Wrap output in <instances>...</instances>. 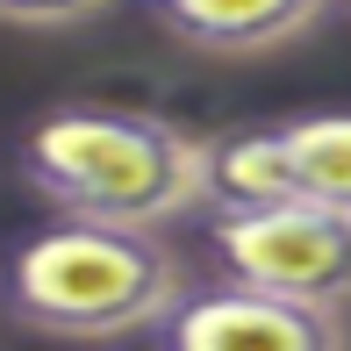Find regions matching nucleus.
Instances as JSON below:
<instances>
[{"instance_id":"obj_1","label":"nucleus","mask_w":351,"mask_h":351,"mask_svg":"<svg viewBox=\"0 0 351 351\" xmlns=\"http://www.w3.org/2000/svg\"><path fill=\"white\" fill-rule=\"evenodd\" d=\"M14 172L51 215L165 230L208 201V143L158 108L58 101L14 143Z\"/></svg>"},{"instance_id":"obj_7","label":"nucleus","mask_w":351,"mask_h":351,"mask_svg":"<svg viewBox=\"0 0 351 351\" xmlns=\"http://www.w3.org/2000/svg\"><path fill=\"white\" fill-rule=\"evenodd\" d=\"M280 136H287L301 194L351 215V108H301V115H280Z\"/></svg>"},{"instance_id":"obj_5","label":"nucleus","mask_w":351,"mask_h":351,"mask_svg":"<svg viewBox=\"0 0 351 351\" xmlns=\"http://www.w3.org/2000/svg\"><path fill=\"white\" fill-rule=\"evenodd\" d=\"M143 8L172 43H186L201 58L251 65V58H273L287 43L315 36L337 14V0H143Z\"/></svg>"},{"instance_id":"obj_4","label":"nucleus","mask_w":351,"mask_h":351,"mask_svg":"<svg viewBox=\"0 0 351 351\" xmlns=\"http://www.w3.org/2000/svg\"><path fill=\"white\" fill-rule=\"evenodd\" d=\"M151 351H351V330L323 301L265 294L215 273L208 287L180 294V308L151 330Z\"/></svg>"},{"instance_id":"obj_2","label":"nucleus","mask_w":351,"mask_h":351,"mask_svg":"<svg viewBox=\"0 0 351 351\" xmlns=\"http://www.w3.org/2000/svg\"><path fill=\"white\" fill-rule=\"evenodd\" d=\"M8 315L51 344L151 337L186 294V273L158 230L122 222H43L8 244Z\"/></svg>"},{"instance_id":"obj_8","label":"nucleus","mask_w":351,"mask_h":351,"mask_svg":"<svg viewBox=\"0 0 351 351\" xmlns=\"http://www.w3.org/2000/svg\"><path fill=\"white\" fill-rule=\"evenodd\" d=\"M115 0H0V14H8L14 29H79L93 22V14H108Z\"/></svg>"},{"instance_id":"obj_6","label":"nucleus","mask_w":351,"mask_h":351,"mask_svg":"<svg viewBox=\"0 0 351 351\" xmlns=\"http://www.w3.org/2000/svg\"><path fill=\"white\" fill-rule=\"evenodd\" d=\"M294 158H287L280 122H244V130H222L208 143V215H237V208H273V201H294Z\"/></svg>"},{"instance_id":"obj_3","label":"nucleus","mask_w":351,"mask_h":351,"mask_svg":"<svg viewBox=\"0 0 351 351\" xmlns=\"http://www.w3.org/2000/svg\"><path fill=\"white\" fill-rule=\"evenodd\" d=\"M208 265L222 280L265 287V294L344 308L351 301V215L308 194L273 201V208L208 215Z\"/></svg>"},{"instance_id":"obj_9","label":"nucleus","mask_w":351,"mask_h":351,"mask_svg":"<svg viewBox=\"0 0 351 351\" xmlns=\"http://www.w3.org/2000/svg\"><path fill=\"white\" fill-rule=\"evenodd\" d=\"M337 14H351V0H337Z\"/></svg>"}]
</instances>
